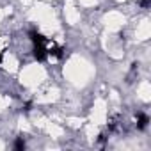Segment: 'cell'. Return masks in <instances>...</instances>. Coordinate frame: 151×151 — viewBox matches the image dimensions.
I'll list each match as a JSON object with an SVG mask.
<instances>
[{
	"instance_id": "obj_2",
	"label": "cell",
	"mask_w": 151,
	"mask_h": 151,
	"mask_svg": "<svg viewBox=\"0 0 151 151\" xmlns=\"http://www.w3.org/2000/svg\"><path fill=\"white\" fill-rule=\"evenodd\" d=\"M23 147H25V142H23V140L20 139V140L16 142V149H23Z\"/></svg>"
},
{
	"instance_id": "obj_1",
	"label": "cell",
	"mask_w": 151,
	"mask_h": 151,
	"mask_svg": "<svg viewBox=\"0 0 151 151\" xmlns=\"http://www.w3.org/2000/svg\"><path fill=\"white\" fill-rule=\"evenodd\" d=\"M147 121H149V119H147L146 114H139V123H137V126H139V128H144V126L147 124Z\"/></svg>"
}]
</instances>
